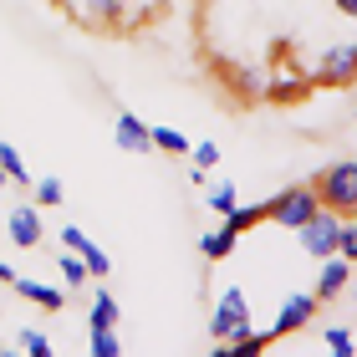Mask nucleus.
Listing matches in <instances>:
<instances>
[{"instance_id":"nucleus-1","label":"nucleus","mask_w":357,"mask_h":357,"mask_svg":"<svg viewBox=\"0 0 357 357\" xmlns=\"http://www.w3.org/2000/svg\"><path fill=\"white\" fill-rule=\"evenodd\" d=\"M317 199L321 209H337V215H357V158H342V164L317 174Z\"/></svg>"},{"instance_id":"nucleus-2","label":"nucleus","mask_w":357,"mask_h":357,"mask_svg":"<svg viewBox=\"0 0 357 357\" xmlns=\"http://www.w3.org/2000/svg\"><path fill=\"white\" fill-rule=\"evenodd\" d=\"M250 332V301L240 286H225L215 312H209V337H220V342H235V337Z\"/></svg>"},{"instance_id":"nucleus-3","label":"nucleus","mask_w":357,"mask_h":357,"mask_svg":"<svg viewBox=\"0 0 357 357\" xmlns=\"http://www.w3.org/2000/svg\"><path fill=\"white\" fill-rule=\"evenodd\" d=\"M317 209H321V199H317L312 184H291V189L275 194V199H266V215H271L275 225H286V230H301Z\"/></svg>"},{"instance_id":"nucleus-4","label":"nucleus","mask_w":357,"mask_h":357,"mask_svg":"<svg viewBox=\"0 0 357 357\" xmlns=\"http://www.w3.org/2000/svg\"><path fill=\"white\" fill-rule=\"evenodd\" d=\"M337 230H342V215H337V209H317V215L296 230L301 250L312 255V261H327V255H337Z\"/></svg>"},{"instance_id":"nucleus-5","label":"nucleus","mask_w":357,"mask_h":357,"mask_svg":"<svg viewBox=\"0 0 357 357\" xmlns=\"http://www.w3.org/2000/svg\"><path fill=\"white\" fill-rule=\"evenodd\" d=\"M317 82L321 87H352L357 82V41H337L317 61Z\"/></svg>"},{"instance_id":"nucleus-6","label":"nucleus","mask_w":357,"mask_h":357,"mask_svg":"<svg viewBox=\"0 0 357 357\" xmlns=\"http://www.w3.org/2000/svg\"><path fill=\"white\" fill-rule=\"evenodd\" d=\"M317 306H321V301H317V291H296V296H286V301H281V312H275V321L266 327V332H271V342H281V337L301 332L306 321L317 317Z\"/></svg>"},{"instance_id":"nucleus-7","label":"nucleus","mask_w":357,"mask_h":357,"mask_svg":"<svg viewBox=\"0 0 357 357\" xmlns=\"http://www.w3.org/2000/svg\"><path fill=\"white\" fill-rule=\"evenodd\" d=\"M6 235L15 240V245H21V250H36L41 245V204H21V209H10V215H6Z\"/></svg>"},{"instance_id":"nucleus-8","label":"nucleus","mask_w":357,"mask_h":357,"mask_svg":"<svg viewBox=\"0 0 357 357\" xmlns=\"http://www.w3.org/2000/svg\"><path fill=\"white\" fill-rule=\"evenodd\" d=\"M118 149L123 153H153V133H149V123L138 118V112H118Z\"/></svg>"},{"instance_id":"nucleus-9","label":"nucleus","mask_w":357,"mask_h":357,"mask_svg":"<svg viewBox=\"0 0 357 357\" xmlns=\"http://www.w3.org/2000/svg\"><path fill=\"white\" fill-rule=\"evenodd\" d=\"M352 281V261H342V255H327L317 271V301H327V296H342Z\"/></svg>"},{"instance_id":"nucleus-10","label":"nucleus","mask_w":357,"mask_h":357,"mask_svg":"<svg viewBox=\"0 0 357 357\" xmlns=\"http://www.w3.org/2000/svg\"><path fill=\"white\" fill-rule=\"evenodd\" d=\"M61 245H67V250H77V255H82V261H87V271H92V281H102V275H107V255H102V245H92V240L82 235V230H77V225H67V230H61Z\"/></svg>"},{"instance_id":"nucleus-11","label":"nucleus","mask_w":357,"mask_h":357,"mask_svg":"<svg viewBox=\"0 0 357 357\" xmlns=\"http://www.w3.org/2000/svg\"><path fill=\"white\" fill-rule=\"evenodd\" d=\"M15 296H26L31 306H41V312H67V291L46 286V281H26V275H15Z\"/></svg>"},{"instance_id":"nucleus-12","label":"nucleus","mask_w":357,"mask_h":357,"mask_svg":"<svg viewBox=\"0 0 357 357\" xmlns=\"http://www.w3.org/2000/svg\"><path fill=\"white\" fill-rule=\"evenodd\" d=\"M235 245H240V235L230 230V225H220V230H209V235L199 240L204 261H225V255H235Z\"/></svg>"},{"instance_id":"nucleus-13","label":"nucleus","mask_w":357,"mask_h":357,"mask_svg":"<svg viewBox=\"0 0 357 357\" xmlns=\"http://www.w3.org/2000/svg\"><path fill=\"white\" fill-rule=\"evenodd\" d=\"M118 301H112L107 296V291H97V296H92V306H87V327H118Z\"/></svg>"},{"instance_id":"nucleus-14","label":"nucleus","mask_w":357,"mask_h":357,"mask_svg":"<svg viewBox=\"0 0 357 357\" xmlns=\"http://www.w3.org/2000/svg\"><path fill=\"white\" fill-rule=\"evenodd\" d=\"M56 271L67 275V286H87V281H92L87 261H82V255H77V250H67V245H61V255H56Z\"/></svg>"},{"instance_id":"nucleus-15","label":"nucleus","mask_w":357,"mask_h":357,"mask_svg":"<svg viewBox=\"0 0 357 357\" xmlns=\"http://www.w3.org/2000/svg\"><path fill=\"white\" fill-rule=\"evenodd\" d=\"M261 220H271V215H266V204H235L230 215H225V225H230L235 235H245L250 225H261Z\"/></svg>"},{"instance_id":"nucleus-16","label":"nucleus","mask_w":357,"mask_h":357,"mask_svg":"<svg viewBox=\"0 0 357 357\" xmlns=\"http://www.w3.org/2000/svg\"><path fill=\"white\" fill-rule=\"evenodd\" d=\"M92 357H118L123 342H118V327H92V342H87Z\"/></svg>"},{"instance_id":"nucleus-17","label":"nucleus","mask_w":357,"mask_h":357,"mask_svg":"<svg viewBox=\"0 0 357 357\" xmlns=\"http://www.w3.org/2000/svg\"><path fill=\"white\" fill-rule=\"evenodd\" d=\"M31 199H36L41 209H52V204H61V178H31Z\"/></svg>"},{"instance_id":"nucleus-18","label":"nucleus","mask_w":357,"mask_h":357,"mask_svg":"<svg viewBox=\"0 0 357 357\" xmlns=\"http://www.w3.org/2000/svg\"><path fill=\"white\" fill-rule=\"evenodd\" d=\"M153 133V149L158 153H189V138L178 133V128H149Z\"/></svg>"},{"instance_id":"nucleus-19","label":"nucleus","mask_w":357,"mask_h":357,"mask_svg":"<svg viewBox=\"0 0 357 357\" xmlns=\"http://www.w3.org/2000/svg\"><path fill=\"white\" fill-rule=\"evenodd\" d=\"M337 255L357 261V215H342V230H337Z\"/></svg>"},{"instance_id":"nucleus-20","label":"nucleus","mask_w":357,"mask_h":357,"mask_svg":"<svg viewBox=\"0 0 357 357\" xmlns=\"http://www.w3.org/2000/svg\"><path fill=\"white\" fill-rule=\"evenodd\" d=\"M321 342H327L332 357H352V352H357V337H352L347 327H327V337H321Z\"/></svg>"},{"instance_id":"nucleus-21","label":"nucleus","mask_w":357,"mask_h":357,"mask_svg":"<svg viewBox=\"0 0 357 357\" xmlns=\"http://www.w3.org/2000/svg\"><path fill=\"white\" fill-rule=\"evenodd\" d=\"M235 204H240V194H235V184H230V178H225V184H215V189H209V209H215V215H230Z\"/></svg>"},{"instance_id":"nucleus-22","label":"nucleus","mask_w":357,"mask_h":357,"mask_svg":"<svg viewBox=\"0 0 357 357\" xmlns=\"http://www.w3.org/2000/svg\"><path fill=\"white\" fill-rule=\"evenodd\" d=\"M0 164H6V178H10V184H26V189H31V178H36V174H26V164H21V153H15V149H0Z\"/></svg>"},{"instance_id":"nucleus-23","label":"nucleus","mask_w":357,"mask_h":357,"mask_svg":"<svg viewBox=\"0 0 357 357\" xmlns=\"http://www.w3.org/2000/svg\"><path fill=\"white\" fill-rule=\"evenodd\" d=\"M15 347H21L26 357H52V342H46V332H36V327H26Z\"/></svg>"},{"instance_id":"nucleus-24","label":"nucleus","mask_w":357,"mask_h":357,"mask_svg":"<svg viewBox=\"0 0 357 357\" xmlns=\"http://www.w3.org/2000/svg\"><path fill=\"white\" fill-rule=\"evenodd\" d=\"M189 158H194V169L209 174V169L220 164V143H209V138H204V143H189Z\"/></svg>"},{"instance_id":"nucleus-25","label":"nucleus","mask_w":357,"mask_h":357,"mask_svg":"<svg viewBox=\"0 0 357 357\" xmlns=\"http://www.w3.org/2000/svg\"><path fill=\"white\" fill-rule=\"evenodd\" d=\"M118 10H128V0H87V15H92V21H112Z\"/></svg>"},{"instance_id":"nucleus-26","label":"nucleus","mask_w":357,"mask_h":357,"mask_svg":"<svg viewBox=\"0 0 357 357\" xmlns=\"http://www.w3.org/2000/svg\"><path fill=\"white\" fill-rule=\"evenodd\" d=\"M332 6L342 10V15H352V21H357V0H332Z\"/></svg>"},{"instance_id":"nucleus-27","label":"nucleus","mask_w":357,"mask_h":357,"mask_svg":"<svg viewBox=\"0 0 357 357\" xmlns=\"http://www.w3.org/2000/svg\"><path fill=\"white\" fill-rule=\"evenodd\" d=\"M0 281L10 286V281H15V266H6V261H0Z\"/></svg>"},{"instance_id":"nucleus-28","label":"nucleus","mask_w":357,"mask_h":357,"mask_svg":"<svg viewBox=\"0 0 357 357\" xmlns=\"http://www.w3.org/2000/svg\"><path fill=\"white\" fill-rule=\"evenodd\" d=\"M0 184H10V178H6V164H0Z\"/></svg>"}]
</instances>
